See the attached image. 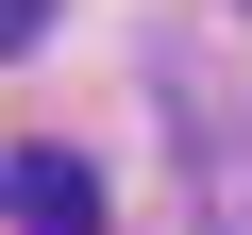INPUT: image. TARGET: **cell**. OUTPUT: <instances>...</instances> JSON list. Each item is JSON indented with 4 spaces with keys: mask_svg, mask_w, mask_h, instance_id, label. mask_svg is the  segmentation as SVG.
<instances>
[{
    "mask_svg": "<svg viewBox=\"0 0 252 235\" xmlns=\"http://www.w3.org/2000/svg\"><path fill=\"white\" fill-rule=\"evenodd\" d=\"M0 202H17L34 235H101V185H84V151H17V168H0Z\"/></svg>",
    "mask_w": 252,
    "mask_h": 235,
    "instance_id": "obj_1",
    "label": "cell"
},
{
    "mask_svg": "<svg viewBox=\"0 0 252 235\" xmlns=\"http://www.w3.org/2000/svg\"><path fill=\"white\" fill-rule=\"evenodd\" d=\"M34 34H51V0H0V51H34Z\"/></svg>",
    "mask_w": 252,
    "mask_h": 235,
    "instance_id": "obj_2",
    "label": "cell"
}]
</instances>
